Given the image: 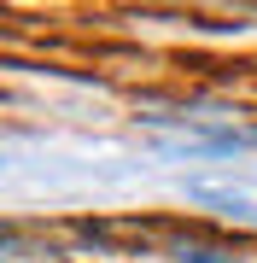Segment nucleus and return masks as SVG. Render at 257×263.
I'll use <instances>...</instances> for the list:
<instances>
[]
</instances>
